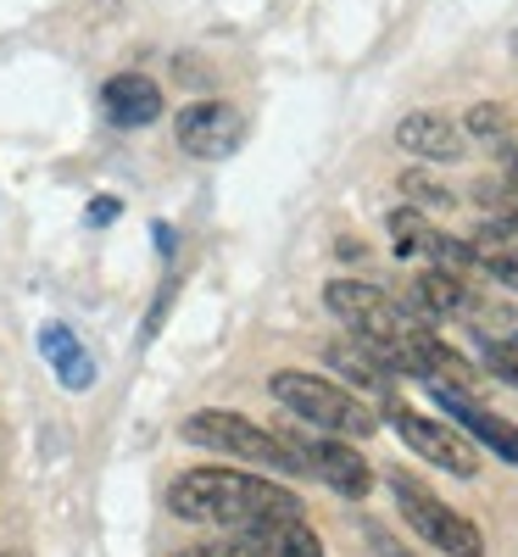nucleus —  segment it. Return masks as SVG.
Segmentation results:
<instances>
[{
    "label": "nucleus",
    "instance_id": "6e6552de",
    "mask_svg": "<svg viewBox=\"0 0 518 557\" xmlns=\"http://www.w3.org/2000/svg\"><path fill=\"white\" fill-rule=\"evenodd\" d=\"M173 128H178V146L190 157H229L234 146H240V134H246V117L234 112L229 101H196V107L178 112Z\"/></svg>",
    "mask_w": 518,
    "mask_h": 557
},
{
    "label": "nucleus",
    "instance_id": "5701e85b",
    "mask_svg": "<svg viewBox=\"0 0 518 557\" xmlns=\"http://www.w3.org/2000/svg\"><path fill=\"white\" fill-rule=\"evenodd\" d=\"M507 184L518 190V151H507Z\"/></svg>",
    "mask_w": 518,
    "mask_h": 557
},
{
    "label": "nucleus",
    "instance_id": "6ab92c4d",
    "mask_svg": "<svg viewBox=\"0 0 518 557\" xmlns=\"http://www.w3.org/2000/svg\"><path fill=\"white\" fill-rule=\"evenodd\" d=\"M480 251V262L474 268H485L496 285H507V290H518V251L513 246H474Z\"/></svg>",
    "mask_w": 518,
    "mask_h": 557
},
{
    "label": "nucleus",
    "instance_id": "f03ea898",
    "mask_svg": "<svg viewBox=\"0 0 518 557\" xmlns=\"http://www.w3.org/2000/svg\"><path fill=\"white\" fill-rule=\"evenodd\" d=\"M273 401L291 407L307 430L318 435H341V441H368L373 430H380V418H373L346 385L323 380V374H307V368H279V374L268 380Z\"/></svg>",
    "mask_w": 518,
    "mask_h": 557
},
{
    "label": "nucleus",
    "instance_id": "9d476101",
    "mask_svg": "<svg viewBox=\"0 0 518 557\" xmlns=\"http://www.w3.org/2000/svg\"><path fill=\"white\" fill-rule=\"evenodd\" d=\"M396 146H402L407 157H418V162H457V157L468 151V139H462V128H457L452 117H441V112H412V117L396 123Z\"/></svg>",
    "mask_w": 518,
    "mask_h": 557
},
{
    "label": "nucleus",
    "instance_id": "4be33fe9",
    "mask_svg": "<svg viewBox=\"0 0 518 557\" xmlns=\"http://www.w3.org/2000/svg\"><path fill=\"white\" fill-rule=\"evenodd\" d=\"M368 541H373V552H380V557H407V552H402V546L380 530V524H368Z\"/></svg>",
    "mask_w": 518,
    "mask_h": 557
},
{
    "label": "nucleus",
    "instance_id": "2eb2a0df",
    "mask_svg": "<svg viewBox=\"0 0 518 557\" xmlns=\"http://www.w3.org/2000/svg\"><path fill=\"white\" fill-rule=\"evenodd\" d=\"M385 228H391V246H396V257H435L441 228H430V218H423L418 207H396Z\"/></svg>",
    "mask_w": 518,
    "mask_h": 557
},
{
    "label": "nucleus",
    "instance_id": "a211bd4d",
    "mask_svg": "<svg viewBox=\"0 0 518 557\" xmlns=\"http://www.w3.org/2000/svg\"><path fill=\"white\" fill-rule=\"evenodd\" d=\"M396 190H402L412 207H452V190H446L441 178H430V173H402Z\"/></svg>",
    "mask_w": 518,
    "mask_h": 557
},
{
    "label": "nucleus",
    "instance_id": "20e7f679",
    "mask_svg": "<svg viewBox=\"0 0 518 557\" xmlns=\"http://www.w3.org/2000/svg\"><path fill=\"white\" fill-rule=\"evenodd\" d=\"M323 307L368 346H402L412 330H423V318H412L407 301L385 296L380 285H368V278H329Z\"/></svg>",
    "mask_w": 518,
    "mask_h": 557
},
{
    "label": "nucleus",
    "instance_id": "423d86ee",
    "mask_svg": "<svg viewBox=\"0 0 518 557\" xmlns=\"http://www.w3.org/2000/svg\"><path fill=\"white\" fill-rule=\"evenodd\" d=\"M285 441H291V451L301 457V474L323 480L335 496L362 502V496L373 491V469H368V457H362L351 441H341V435H285Z\"/></svg>",
    "mask_w": 518,
    "mask_h": 557
},
{
    "label": "nucleus",
    "instance_id": "7ed1b4c3",
    "mask_svg": "<svg viewBox=\"0 0 518 557\" xmlns=\"http://www.w3.org/2000/svg\"><path fill=\"white\" fill-rule=\"evenodd\" d=\"M184 441L207 446L218 457H240L251 469H279V474H301V457L291 451L285 435H273L262 424H251L246 412H229V407H201L184 418Z\"/></svg>",
    "mask_w": 518,
    "mask_h": 557
},
{
    "label": "nucleus",
    "instance_id": "0eeeda50",
    "mask_svg": "<svg viewBox=\"0 0 518 557\" xmlns=\"http://www.w3.org/2000/svg\"><path fill=\"white\" fill-rule=\"evenodd\" d=\"M385 418H391V430L412 446V457L435 462V469H446V474H457V480H474V474H480L474 446H468L457 430L435 424V418H423V412H412V407H402V401H391Z\"/></svg>",
    "mask_w": 518,
    "mask_h": 557
},
{
    "label": "nucleus",
    "instance_id": "f257e3e1",
    "mask_svg": "<svg viewBox=\"0 0 518 557\" xmlns=\"http://www.w3.org/2000/svg\"><path fill=\"white\" fill-rule=\"evenodd\" d=\"M168 513L184 519V524L251 530L262 519L301 513V502H296V491H285L268 474H251V469H184L168 485Z\"/></svg>",
    "mask_w": 518,
    "mask_h": 557
},
{
    "label": "nucleus",
    "instance_id": "f3484780",
    "mask_svg": "<svg viewBox=\"0 0 518 557\" xmlns=\"http://www.w3.org/2000/svg\"><path fill=\"white\" fill-rule=\"evenodd\" d=\"M462 134H474V139H485V146L507 151V146H513V117H507V107H496V101H480V107H468V117H462Z\"/></svg>",
    "mask_w": 518,
    "mask_h": 557
},
{
    "label": "nucleus",
    "instance_id": "9b49d317",
    "mask_svg": "<svg viewBox=\"0 0 518 557\" xmlns=\"http://www.w3.org/2000/svg\"><path fill=\"white\" fill-rule=\"evenodd\" d=\"M101 107L118 128H146V123L162 117V84L146 78V73H118L101 89Z\"/></svg>",
    "mask_w": 518,
    "mask_h": 557
},
{
    "label": "nucleus",
    "instance_id": "aec40b11",
    "mask_svg": "<svg viewBox=\"0 0 518 557\" xmlns=\"http://www.w3.org/2000/svg\"><path fill=\"white\" fill-rule=\"evenodd\" d=\"M480 351H485V368H491L496 380L518 385V351H513V346H491V341H480Z\"/></svg>",
    "mask_w": 518,
    "mask_h": 557
},
{
    "label": "nucleus",
    "instance_id": "39448f33",
    "mask_svg": "<svg viewBox=\"0 0 518 557\" xmlns=\"http://www.w3.org/2000/svg\"><path fill=\"white\" fill-rule=\"evenodd\" d=\"M391 491H396L402 519L418 530L423 546H435V552H446V557H485V535L468 524L462 513H452L435 491H423L412 474H391Z\"/></svg>",
    "mask_w": 518,
    "mask_h": 557
},
{
    "label": "nucleus",
    "instance_id": "dca6fc26",
    "mask_svg": "<svg viewBox=\"0 0 518 557\" xmlns=\"http://www.w3.org/2000/svg\"><path fill=\"white\" fill-rule=\"evenodd\" d=\"M474 335L491 341V346H513L518 351V307H502V301H474Z\"/></svg>",
    "mask_w": 518,
    "mask_h": 557
},
{
    "label": "nucleus",
    "instance_id": "f8f14e48",
    "mask_svg": "<svg viewBox=\"0 0 518 557\" xmlns=\"http://www.w3.org/2000/svg\"><path fill=\"white\" fill-rule=\"evenodd\" d=\"M468 307H474V290H468V278L452 273V268L418 273V278H412V290H407V312L423 318V323L452 318V312H468Z\"/></svg>",
    "mask_w": 518,
    "mask_h": 557
},
{
    "label": "nucleus",
    "instance_id": "4468645a",
    "mask_svg": "<svg viewBox=\"0 0 518 557\" xmlns=\"http://www.w3.org/2000/svg\"><path fill=\"white\" fill-rule=\"evenodd\" d=\"M246 535H257L273 557H323V541L312 535V524H307L301 513H291V519H262V524H251Z\"/></svg>",
    "mask_w": 518,
    "mask_h": 557
},
{
    "label": "nucleus",
    "instance_id": "1a4fd4ad",
    "mask_svg": "<svg viewBox=\"0 0 518 557\" xmlns=\"http://www.w3.org/2000/svg\"><path fill=\"white\" fill-rule=\"evenodd\" d=\"M430 396L457 418V424L468 430V435H474L480 446H491L502 462H513V469H518V430L507 424V418H496V412H485L474 396H468L462 385H441V380H430Z\"/></svg>",
    "mask_w": 518,
    "mask_h": 557
},
{
    "label": "nucleus",
    "instance_id": "ddd939ff",
    "mask_svg": "<svg viewBox=\"0 0 518 557\" xmlns=\"http://www.w3.org/2000/svg\"><path fill=\"white\" fill-rule=\"evenodd\" d=\"M39 351L57 362V374H62V385H67V391L96 385V362H89V351L73 341L67 323H45V330H39Z\"/></svg>",
    "mask_w": 518,
    "mask_h": 557
},
{
    "label": "nucleus",
    "instance_id": "412c9836",
    "mask_svg": "<svg viewBox=\"0 0 518 557\" xmlns=\"http://www.w3.org/2000/svg\"><path fill=\"white\" fill-rule=\"evenodd\" d=\"M168 557H234V541H196V546H173Z\"/></svg>",
    "mask_w": 518,
    "mask_h": 557
}]
</instances>
